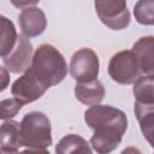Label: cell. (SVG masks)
I'll list each match as a JSON object with an SVG mask.
<instances>
[{
	"mask_svg": "<svg viewBox=\"0 0 154 154\" xmlns=\"http://www.w3.org/2000/svg\"><path fill=\"white\" fill-rule=\"evenodd\" d=\"M84 120L94 130L90 143L97 153L116 149L128 128L126 114L108 105H93L84 113Z\"/></svg>",
	"mask_w": 154,
	"mask_h": 154,
	"instance_id": "cell-1",
	"label": "cell"
},
{
	"mask_svg": "<svg viewBox=\"0 0 154 154\" xmlns=\"http://www.w3.org/2000/svg\"><path fill=\"white\" fill-rule=\"evenodd\" d=\"M30 69L47 88L60 83L67 73L65 58L54 46L48 43L41 45L35 51Z\"/></svg>",
	"mask_w": 154,
	"mask_h": 154,
	"instance_id": "cell-2",
	"label": "cell"
},
{
	"mask_svg": "<svg viewBox=\"0 0 154 154\" xmlns=\"http://www.w3.org/2000/svg\"><path fill=\"white\" fill-rule=\"evenodd\" d=\"M20 144L28 152L47 153L52 144L51 122L42 112H29L20 122Z\"/></svg>",
	"mask_w": 154,
	"mask_h": 154,
	"instance_id": "cell-3",
	"label": "cell"
},
{
	"mask_svg": "<svg viewBox=\"0 0 154 154\" xmlns=\"http://www.w3.org/2000/svg\"><path fill=\"white\" fill-rule=\"evenodd\" d=\"M109 77L120 84L135 83L141 77V70L132 51H120L116 53L108 64Z\"/></svg>",
	"mask_w": 154,
	"mask_h": 154,
	"instance_id": "cell-4",
	"label": "cell"
},
{
	"mask_svg": "<svg viewBox=\"0 0 154 154\" xmlns=\"http://www.w3.org/2000/svg\"><path fill=\"white\" fill-rule=\"evenodd\" d=\"M95 10L100 20L113 30L124 29L130 23L126 0H95Z\"/></svg>",
	"mask_w": 154,
	"mask_h": 154,
	"instance_id": "cell-5",
	"label": "cell"
},
{
	"mask_svg": "<svg viewBox=\"0 0 154 154\" xmlns=\"http://www.w3.org/2000/svg\"><path fill=\"white\" fill-rule=\"evenodd\" d=\"M70 73L77 82H91L99 75V58L90 48H81L70 61Z\"/></svg>",
	"mask_w": 154,
	"mask_h": 154,
	"instance_id": "cell-6",
	"label": "cell"
},
{
	"mask_svg": "<svg viewBox=\"0 0 154 154\" xmlns=\"http://www.w3.org/2000/svg\"><path fill=\"white\" fill-rule=\"evenodd\" d=\"M47 89L48 88L36 77V75L29 67L18 79L13 82L11 93L13 97L25 105L40 99Z\"/></svg>",
	"mask_w": 154,
	"mask_h": 154,
	"instance_id": "cell-7",
	"label": "cell"
},
{
	"mask_svg": "<svg viewBox=\"0 0 154 154\" xmlns=\"http://www.w3.org/2000/svg\"><path fill=\"white\" fill-rule=\"evenodd\" d=\"M32 53V45L25 35H19L13 49L2 57L5 67L12 73H20L29 69V63Z\"/></svg>",
	"mask_w": 154,
	"mask_h": 154,
	"instance_id": "cell-8",
	"label": "cell"
},
{
	"mask_svg": "<svg viewBox=\"0 0 154 154\" xmlns=\"http://www.w3.org/2000/svg\"><path fill=\"white\" fill-rule=\"evenodd\" d=\"M18 22L22 34L26 37H35L41 35L47 26L46 16L38 7L24 8L18 17Z\"/></svg>",
	"mask_w": 154,
	"mask_h": 154,
	"instance_id": "cell-9",
	"label": "cell"
},
{
	"mask_svg": "<svg viewBox=\"0 0 154 154\" xmlns=\"http://www.w3.org/2000/svg\"><path fill=\"white\" fill-rule=\"evenodd\" d=\"M141 73L154 75V36H143L132 46Z\"/></svg>",
	"mask_w": 154,
	"mask_h": 154,
	"instance_id": "cell-10",
	"label": "cell"
},
{
	"mask_svg": "<svg viewBox=\"0 0 154 154\" xmlns=\"http://www.w3.org/2000/svg\"><path fill=\"white\" fill-rule=\"evenodd\" d=\"M75 95L82 103L93 106L102 101L105 96V88L97 78L91 82H77L75 87Z\"/></svg>",
	"mask_w": 154,
	"mask_h": 154,
	"instance_id": "cell-11",
	"label": "cell"
},
{
	"mask_svg": "<svg viewBox=\"0 0 154 154\" xmlns=\"http://www.w3.org/2000/svg\"><path fill=\"white\" fill-rule=\"evenodd\" d=\"M135 114L144 138L154 149V103H142L136 101Z\"/></svg>",
	"mask_w": 154,
	"mask_h": 154,
	"instance_id": "cell-12",
	"label": "cell"
},
{
	"mask_svg": "<svg viewBox=\"0 0 154 154\" xmlns=\"http://www.w3.org/2000/svg\"><path fill=\"white\" fill-rule=\"evenodd\" d=\"M1 153H16L20 144V123L16 120L4 122L1 125Z\"/></svg>",
	"mask_w": 154,
	"mask_h": 154,
	"instance_id": "cell-13",
	"label": "cell"
},
{
	"mask_svg": "<svg viewBox=\"0 0 154 154\" xmlns=\"http://www.w3.org/2000/svg\"><path fill=\"white\" fill-rule=\"evenodd\" d=\"M55 152L58 154H66V153H91V149L88 146V142L78 136V135H67L63 137L55 147Z\"/></svg>",
	"mask_w": 154,
	"mask_h": 154,
	"instance_id": "cell-14",
	"label": "cell"
},
{
	"mask_svg": "<svg viewBox=\"0 0 154 154\" xmlns=\"http://www.w3.org/2000/svg\"><path fill=\"white\" fill-rule=\"evenodd\" d=\"M132 91L136 101L142 103H154V75L140 77L135 82Z\"/></svg>",
	"mask_w": 154,
	"mask_h": 154,
	"instance_id": "cell-15",
	"label": "cell"
},
{
	"mask_svg": "<svg viewBox=\"0 0 154 154\" xmlns=\"http://www.w3.org/2000/svg\"><path fill=\"white\" fill-rule=\"evenodd\" d=\"M18 35L13 23L6 17H1V32H0V54L1 58L8 54L16 46Z\"/></svg>",
	"mask_w": 154,
	"mask_h": 154,
	"instance_id": "cell-16",
	"label": "cell"
},
{
	"mask_svg": "<svg viewBox=\"0 0 154 154\" xmlns=\"http://www.w3.org/2000/svg\"><path fill=\"white\" fill-rule=\"evenodd\" d=\"M135 19L143 25H154V0H138L134 8Z\"/></svg>",
	"mask_w": 154,
	"mask_h": 154,
	"instance_id": "cell-17",
	"label": "cell"
},
{
	"mask_svg": "<svg viewBox=\"0 0 154 154\" xmlns=\"http://www.w3.org/2000/svg\"><path fill=\"white\" fill-rule=\"evenodd\" d=\"M23 107V103L17 100L16 97L12 99H5L1 101L0 105V118L2 120L10 119L17 114V112Z\"/></svg>",
	"mask_w": 154,
	"mask_h": 154,
	"instance_id": "cell-18",
	"label": "cell"
},
{
	"mask_svg": "<svg viewBox=\"0 0 154 154\" xmlns=\"http://www.w3.org/2000/svg\"><path fill=\"white\" fill-rule=\"evenodd\" d=\"M10 1L17 8H26V7L36 5L40 0H10Z\"/></svg>",
	"mask_w": 154,
	"mask_h": 154,
	"instance_id": "cell-19",
	"label": "cell"
},
{
	"mask_svg": "<svg viewBox=\"0 0 154 154\" xmlns=\"http://www.w3.org/2000/svg\"><path fill=\"white\" fill-rule=\"evenodd\" d=\"M7 69L4 66L1 67V73H2V84H1V90H5L7 87V81H8V76H7Z\"/></svg>",
	"mask_w": 154,
	"mask_h": 154,
	"instance_id": "cell-20",
	"label": "cell"
}]
</instances>
